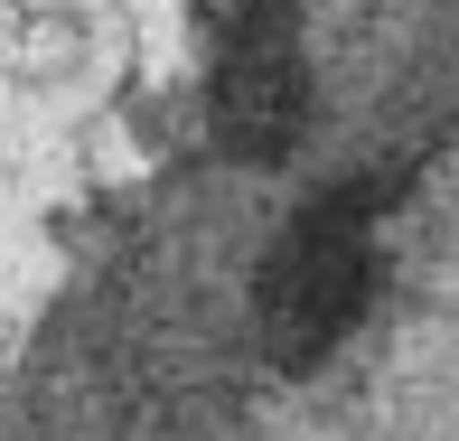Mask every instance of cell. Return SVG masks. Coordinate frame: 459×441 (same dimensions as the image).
I'll list each match as a JSON object with an SVG mask.
<instances>
[{"mask_svg":"<svg viewBox=\"0 0 459 441\" xmlns=\"http://www.w3.org/2000/svg\"><path fill=\"white\" fill-rule=\"evenodd\" d=\"M309 122V66H300V29L281 0H235L216 38V132L244 160L290 151V132Z\"/></svg>","mask_w":459,"mask_h":441,"instance_id":"obj_1","label":"cell"},{"mask_svg":"<svg viewBox=\"0 0 459 441\" xmlns=\"http://www.w3.org/2000/svg\"><path fill=\"white\" fill-rule=\"evenodd\" d=\"M366 282H375V235L357 207H319V216L290 235V254L273 263V339L290 357L328 348L347 320L366 310Z\"/></svg>","mask_w":459,"mask_h":441,"instance_id":"obj_2","label":"cell"}]
</instances>
